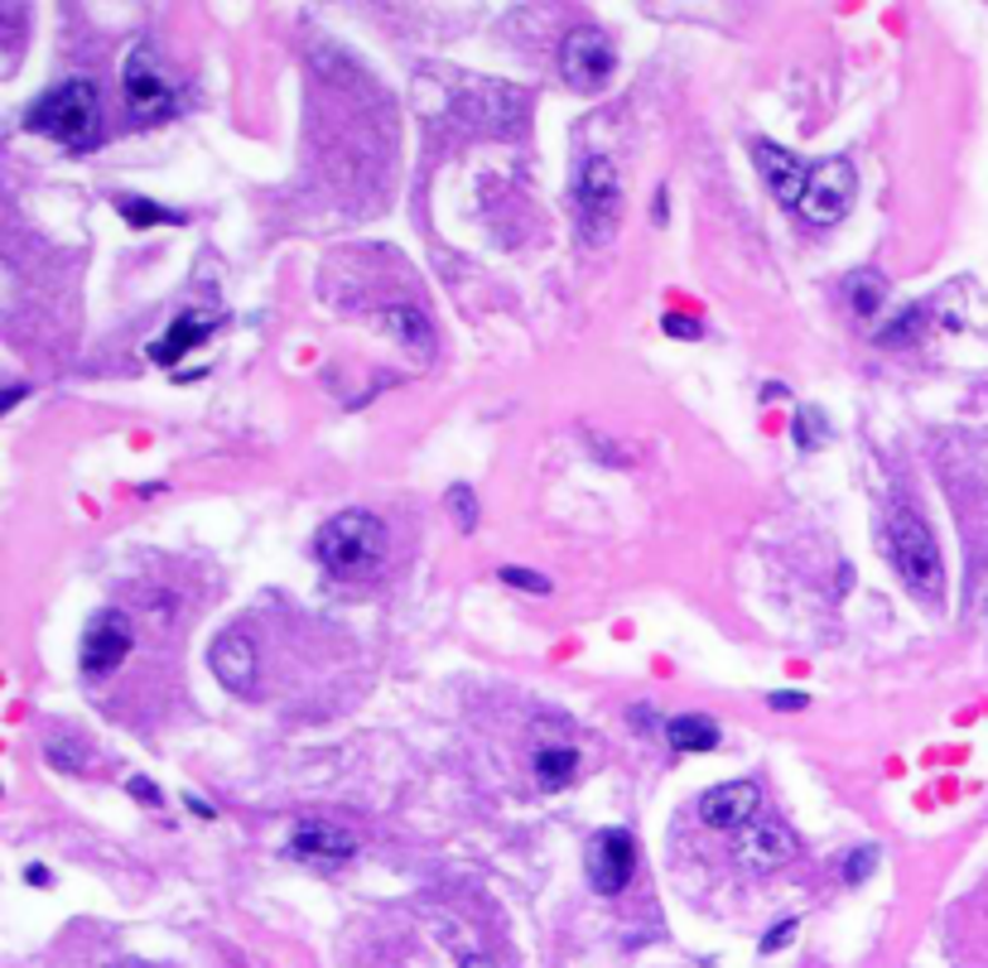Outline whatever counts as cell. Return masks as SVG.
<instances>
[{
    "label": "cell",
    "mask_w": 988,
    "mask_h": 968,
    "mask_svg": "<svg viewBox=\"0 0 988 968\" xmlns=\"http://www.w3.org/2000/svg\"><path fill=\"white\" fill-rule=\"evenodd\" d=\"M97 116H101L97 82L63 78L58 87H49L34 107H29V130H39V136L68 145V150H87V145L97 140Z\"/></svg>",
    "instance_id": "7a4b0ae2"
},
{
    "label": "cell",
    "mask_w": 988,
    "mask_h": 968,
    "mask_svg": "<svg viewBox=\"0 0 988 968\" xmlns=\"http://www.w3.org/2000/svg\"><path fill=\"white\" fill-rule=\"evenodd\" d=\"M314 560L328 569L333 579L353 583V579H372L386 560V525L372 516V511H338L318 525L314 535Z\"/></svg>",
    "instance_id": "6da1fadb"
},
{
    "label": "cell",
    "mask_w": 988,
    "mask_h": 968,
    "mask_svg": "<svg viewBox=\"0 0 988 968\" xmlns=\"http://www.w3.org/2000/svg\"><path fill=\"white\" fill-rule=\"evenodd\" d=\"M752 159H758V174L767 179V188L787 203L796 213V198H801V184H806V159H796L791 150H781L772 140H752Z\"/></svg>",
    "instance_id": "5bb4252c"
},
{
    "label": "cell",
    "mask_w": 988,
    "mask_h": 968,
    "mask_svg": "<svg viewBox=\"0 0 988 968\" xmlns=\"http://www.w3.org/2000/svg\"><path fill=\"white\" fill-rule=\"evenodd\" d=\"M574 771H579L574 747H541L535 752V781H541V790H564L574 781Z\"/></svg>",
    "instance_id": "ac0fdd59"
},
{
    "label": "cell",
    "mask_w": 988,
    "mask_h": 968,
    "mask_svg": "<svg viewBox=\"0 0 988 968\" xmlns=\"http://www.w3.org/2000/svg\"><path fill=\"white\" fill-rule=\"evenodd\" d=\"M130 796H136L140 804H159V790H155L150 781H140V776H136V781H130Z\"/></svg>",
    "instance_id": "484cf974"
},
{
    "label": "cell",
    "mask_w": 988,
    "mask_h": 968,
    "mask_svg": "<svg viewBox=\"0 0 988 968\" xmlns=\"http://www.w3.org/2000/svg\"><path fill=\"white\" fill-rule=\"evenodd\" d=\"M213 323H217L213 314H179V318H174V328L159 337V343L145 347V357H150L155 366H174V362L184 357V352H194V347L208 343Z\"/></svg>",
    "instance_id": "9a60e30c"
},
{
    "label": "cell",
    "mask_w": 988,
    "mask_h": 968,
    "mask_svg": "<svg viewBox=\"0 0 988 968\" xmlns=\"http://www.w3.org/2000/svg\"><path fill=\"white\" fill-rule=\"evenodd\" d=\"M574 217L589 241H607L622 217V179L607 159H584L574 174Z\"/></svg>",
    "instance_id": "277c9868"
},
{
    "label": "cell",
    "mask_w": 988,
    "mask_h": 968,
    "mask_svg": "<svg viewBox=\"0 0 988 968\" xmlns=\"http://www.w3.org/2000/svg\"><path fill=\"white\" fill-rule=\"evenodd\" d=\"M584 868H589V887L599 891V897H618L636 877V839L628 829H599L589 839Z\"/></svg>",
    "instance_id": "52a82bcc"
},
{
    "label": "cell",
    "mask_w": 988,
    "mask_h": 968,
    "mask_svg": "<svg viewBox=\"0 0 988 968\" xmlns=\"http://www.w3.org/2000/svg\"><path fill=\"white\" fill-rule=\"evenodd\" d=\"M873 868H878V848H859V853H853V858L844 862V882H849V887H859Z\"/></svg>",
    "instance_id": "7402d4cb"
},
{
    "label": "cell",
    "mask_w": 988,
    "mask_h": 968,
    "mask_svg": "<svg viewBox=\"0 0 988 968\" xmlns=\"http://www.w3.org/2000/svg\"><path fill=\"white\" fill-rule=\"evenodd\" d=\"M665 738H671L675 752H714L719 747V723L714 718H700V713H680L665 723Z\"/></svg>",
    "instance_id": "e0dca14e"
},
{
    "label": "cell",
    "mask_w": 988,
    "mask_h": 968,
    "mask_svg": "<svg viewBox=\"0 0 988 968\" xmlns=\"http://www.w3.org/2000/svg\"><path fill=\"white\" fill-rule=\"evenodd\" d=\"M791 853H796L791 829L781 824V819H767V814L752 819V824L743 829V843H738V858L758 872H772V868H781V862H791Z\"/></svg>",
    "instance_id": "4fadbf2b"
},
{
    "label": "cell",
    "mask_w": 988,
    "mask_h": 968,
    "mask_svg": "<svg viewBox=\"0 0 988 968\" xmlns=\"http://www.w3.org/2000/svg\"><path fill=\"white\" fill-rule=\"evenodd\" d=\"M468 968H487V964H468Z\"/></svg>",
    "instance_id": "f546056e"
},
{
    "label": "cell",
    "mask_w": 988,
    "mask_h": 968,
    "mask_svg": "<svg viewBox=\"0 0 988 968\" xmlns=\"http://www.w3.org/2000/svg\"><path fill=\"white\" fill-rule=\"evenodd\" d=\"M130 645H136V636H130V622L121 612H97L82 632V645H78L82 674H111L130 655Z\"/></svg>",
    "instance_id": "9c48e42d"
},
{
    "label": "cell",
    "mask_w": 988,
    "mask_h": 968,
    "mask_svg": "<svg viewBox=\"0 0 988 968\" xmlns=\"http://www.w3.org/2000/svg\"><path fill=\"white\" fill-rule=\"evenodd\" d=\"M116 208H121V217L130 227H179L184 223V213H174V208H159V203H145V198H136V194H126V198H116Z\"/></svg>",
    "instance_id": "d6986e66"
},
{
    "label": "cell",
    "mask_w": 988,
    "mask_h": 968,
    "mask_svg": "<svg viewBox=\"0 0 988 968\" xmlns=\"http://www.w3.org/2000/svg\"><path fill=\"white\" fill-rule=\"evenodd\" d=\"M357 853L353 833H343L338 824H328V819H299L295 829H289V858L299 862H347Z\"/></svg>",
    "instance_id": "7c38bea8"
},
{
    "label": "cell",
    "mask_w": 988,
    "mask_h": 968,
    "mask_svg": "<svg viewBox=\"0 0 988 968\" xmlns=\"http://www.w3.org/2000/svg\"><path fill=\"white\" fill-rule=\"evenodd\" d=\"M184 804H188V810H194L198 819H213V804H202V800H194V790H188V796H184Z\"/></svg>",
    "instance_id": "f1b7e54d"
},
{
    "label": "cell",
    "mask_w": 988,
    "mask_h": 968,
    "mask_svg": "<svg viewBox=\"0 0 988 968\" xmlns=\"http://www.w3.org/2000/svg\"><path fill=\"white\" fill-rule=\"evenodd\" d=\"M448 511H454V521L463 525V531H473V525H477V496H473V487H448Z\"/></svg>",
    "instance_id": "ffe728a7"
},
{
    "label": "cell",
    "mask_w": 988,
    "mask_h": 968,
    "mask_svg": "<svg viewBox=\"0 0 988 968\" xmlns=\"http://www.w3.org/2000/svg\"><path fill=\"white\" fill-rule=\"evenodd\" d=\"M497 579L512 583V589H521V593H550V579H545V574H531V569H516V564H506Z\"/></svg>",
    "instance_id": "44dd1931"
},
{
    "label": "cell",
    "mask_w": 988,
    "mask_h": 968,
    "mask_svg": "<svg viewBox=\"0 0 988 968\" xmlns=\"http://www.w3.org/2000/svg\"><path fill=\"white\" fill-rule=\"evenodd\" d=\"M665 333H671V337H690V343H694V337H700L704 328H700V318H680V314H665Z\"/></svg>",
    "instance_id": "cb8c5ba5"
},
{
    "label": "cell",
    "mask_w": 988,
    "mask_h": 968,
    "mask_svg": "<svg viewBox=\"0 0 988 968\" xmlns=\"http://www.w3.org/2000/svg\"><path fill=\"white\" fill-rule=\"evenodd\" d=\"M758 814H762V786H758V781H729V786H714V790H704V800H700V819H704L709 829H733V833H743Z\"/></svg>",
    "instance_id": "30bf717a"
},
{
    "label": "cell",
    "mask_w": 988,
    "mask_h": 968,
    "mask_svg": "<svg viewBox=\"0 0 988 968\" xmlns=\"http://www.w3.org/2000/svg\"><path fill=\"white\" fill-rule=\"evenodd\" d=\"M767 703H772V709H781V713H796V709H806L810 699L801 694V689H777V694L767 699Z\"/></svg>",
    "instance_id": "d4e9b609"
},
{
    "label": "cell",
    "mask_w": 988,
    "mask_h": 968,
    "mask_svg": "<svg viewBox=\"0 0 988 968\" xmlns=\"http://www.w3.org/2000/svg\"><path fill=\"white\" fill-rule=\"evenodd\" d=\"M208 665H213V674H217V684H223V689H231V694H251V689H256V670H260L256 641L246 632H223L213 641V651H208Z\"/></svg>",
    "instance_id": "8fae6325"
},
{
    "label": "cell",
    "mask_w": 988,
    "mask_h": 968,
    "mask_svg": "<svg viewBox=\"0 0 988 968\" xmlns=\"http://www.w3.org/2000/svg\"><path fill=\"white\" fill-rule=\"evenodd\" d=\"M560 72L564 82L584 87V92H599V87L607 82V72H613V43H607L603 29H570L560 43Z\"/></svg>",
    "instance_id": "ba28073f"
},
{
    "label": "cell",
    "mask_w": 988,
    "mask_h": 968,
    "mask_svg": "<svg viewBox=\"0 0 988 968\" xmlns=\"http://www.w3.org/2000/svg\"><path fill=\"white\" fill-rule=\"evenodd\" d=\"M24 882H29V887H49V882H53V872H49V868H39V862H29V868H24Z\"/></svg>",
    "instance_id": "4316f807"
},
{
    "label": "cell",
    "mask_w": 988,
    "mask_h": 968,
    "mask_svg": "<svg viewBox=\"0 0 988 968\" xmlns=\"http://www.w3.org/2000/svg\"><path fill=\"white\" fill-rule=\"evenodd\" d=\"M888 554H892V569L902 574V583L926 603H940L946 593V560H940V545L911 506H897L892 511V525H888Z\"/></svg>",
    "instance_id": "3957f363"
},
{
    "label": "cell",
    "mask_w": 988,
    "mask_h": 968,
    "mask_svg": "<svg viewBox=\"0 0 988 968\" xmlns=\"http://www.w3.org/2000/svg\"><path fill=\"white\" fill-rule=\"evenodd\" d=\"M853 299H859V309H863V314H873V289H868L863 280L853 285Z\"/></svg>",
    "instance_id": "83f0119b"
},
{
    "label": "cell",
    "mask_w": 988,
    "mask_h": 968,
    "mask_svg": "<svg viewBox=\"0 0 988 968\" xmlns=\"http://www.w3.org/2000/svg\"><path fill=\"white\" fill-rule=\"evenodd\" d=\"M796 930H801V920H781V926L772 930V935H762V955H777V949H787L791 940H796Z\"/></svg>",
    "instance_id": "603a6c76"
},
{
    "label": "cell",
    "mask_w": 988,
    "mask_h": 968,
    "mask_svg": "<svg viewBox=\"0 0 988 968\" xmlns=\"http://www.w3.org/2000/svg\"><path fill=\"white\" fill-rule=\"evenodd\" d=\"M386 333L396 337L405 352H415V357L434 352V328H429V318L419 314L415 304H391V309H386Z\"/></svg>",
    "instance_id": "2e32d148"
},
{
    "label": "cell",
    "mask_w": 988,
    "mask_h": 968,
    "mask_svg": "<svg viewBox=\"0 0 988 968\" xmlns=\"http://www.w3.org/2000/svg\"><path fill=\"white\" fill-rule=\"evenodd\" d=\"M121 82H126V101H130V116H136L140 126L150 121H165V116H174V82L165 78V68H159V58L150 43H136L121 68Z\"/></svg>",
    "instance_id": "8992f818"
},
{
    "label": "cell",
    "mask_w": 988,
    "mask_h": 968,
    "mask_svg": "<svg viewBox=\"0 0 988 968\" xmlns=\"http://www.w3.org/2000/svg\"><path fill=\"white\" fill-rule=\"evenodd\" d=\"M853 165L844 155H834V159H820V165H810L806 169V184H801V198H796V213L806 217V223H816V227H834V223H844V213H849V203H853Z\"/></svg>",
    "instance_id": "5b68a950"
}]
</instances>
